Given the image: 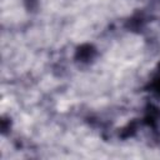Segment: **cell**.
I'll list each match as a JSON object with an SVG mask.
<instances>
[{"label":"cell","mask_w":160,"mask_h":160,"mask_svg":"<svg viewBox=\"0 0 160 160\" xmlns=\"http://www.w3.org/2000/svg\"><path fill=\"white\" fill-rule=\"evenodd\" d=\"M158 89H159V91H160V79H159V81H158Z\"/></svg>","instance_id":"cell-1"}]
</instances>
